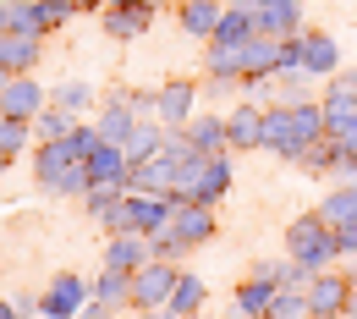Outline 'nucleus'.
Wrapping results in <instances>:
<instances>
[{
	"label": "nucleus",
	"mask_w": 357,
	"mask_h": 319,
	"mask_svg": "<svg viewBox=\"0 0 357 319\" xmlns=\"http://www.w3.org/2000/svg\"><path fill=\"white\" fill-rule=\"evenodd\" d=\"M215 237V215H209V204H171V221L149 237V248H154V259H176L187 248H198V242H209Z\"/></svg>",
	"instance_id": "f257e3e1"
},
{
	"label": "nucleus",
	"mask_w": 357,
	"mask_h": 319,
	"mask_svg": "<svg viewBox=\"0 0 357 319\" xmlns=\"http://www.w3.org/2000/svg\"><path fill=\"white\" fill-rule=\"evenodd\" d=\"M171 204L176 198H165V193H127L105 226H110V237H127V231L132 237H154V231L171 221Z\"/></svg>",
	"instance_id": "f03ea898"
},
{
	"label": "nucleus",
	"mask_w": 357,
	"mask_h": 319,
	"mask_svg": "<svg viewBox=\"0 0 357 319\" xmlns=\"http://www.w3.org/2000/svg\"><path fill=\"white\" fill-rule=\"evenodd\" d=\"M286 253L303 259V265H313V270H324V265L341 253V242H335V231L324 226L319 215H297V221L286 226Z\"/></svg>",
	"instance_id": "7ed1b4c3"
},
{
	"label": "nucleus",
	"mask_w": 357,
	"mask_h": 319,
	"mask_svg": "<svg viewBox=\"0 0 357 319\" xmlns=\"http://www.w3.org/2000/svg\"><path fill=\"white\" fill-rule=\"evenodd\" d=\"M176 281H181V270L176 265H165V259H149L143 270L132 275V309H165L171 303V292H176Z\"/></svg>",
	"instance_id": "20e7f679"
},
{
	"label": "nucleus",
	"mask_w": 357,
	"mask_h": 319,
	"mask_svg": "<svg viewBox=\"0 0 357 319\" xmlns=\"http://www.w3.org/2000/svg\"><path fill=\"white\" fill-rule=\"evenodd\" d=\"M347 303H352V275H335V270L313 275V286H308L313 319H347Z\"/></svg>",
	"instance_id": "39448f33"
},
{
	"label": "nucleus",
	"mask_w": 357,
	"mask_h": 319,
	"mask_svg": "<svg viewBox=\"0 0 357 319\" xmlns=\"http://www.w3.org/2000/svg\"><path fill=\"white\" fill-rule=\"evenodd\" d=\"M275 72H280V39L253 34V39L242 45V83H248V89H264Z\"/></svg>",
	"instance_id": "423d86ee"
},
{
	"label": "nucleus",
	"mask_w": 357,
	"mask_h": 319,
	"mask_svg": "<svg viewBox=\"0 0 357 319\" xmlns=\"http://www.w3.org/2000/svg\"><path fill=\"white\" fill-rule=\"evenodd\" d=\"M83 303H89V286L77 275H55V286L39 297V319H72L83 314Z\"/></svg>",
	"instance_id": "0eeeda50"
},
{
	"label": "nucleus",
	"mask_w": 357,
	"mask_h": 319,
	"mask_svg": "<svg viewBox=\"0 0 357 319\" xmlns=\"http://www.w3.org/2000/svg\"><path fill=\"white\" fill-rule=\"evenodd\" d=\"M264 149H275L280 160H303V138H297V127H291V105H275V110H264Z\"/></svg>",
	"instance_id": "6e6552de"
},
{
	"label": "nucleus",
	"mask_w": 357,
	"mask_h": 319,
	"mask_svg": "<svg viewBox=\"0 0 357 319\" xmlns=\"http://www.w3.org/2000/svg\"><path fill=\"white\" fill-rule=\"evenodd\" d=\"M225 193H231V160H225V154H215V160L198 171V182H192V193H187L181 204H209V209H215Z\"/></svg>",
	"instance_id": "1a4fd4ad"
},
{
	"label": "nucleus",
	"mask_w": 357,
	"mask_h": 319,
	"mask_svg": "<svg viewBox=\"0 0 357 319\" xmlns=\"http://www.w3.org/2000/svg\"><path fill=\"white\" fill-rule=\"evenodd\" d=\"M154 259V248H149V237H110V248H105V270H121V275H137L143 265Z\"/></svg>",
	"instance_id": "9d476101"
},
{
	"label": "nucleus",
	"mask_w": 357,
	"mask_h": 319,
	"mask_svg": "<svg viewBox=\"0 0 357 319\" xmlns=\"http://www.w3.org/2000/svg\"><path fill=\"white\" fill-rule=\"evenodd\" d=\"M225 138H231V149H264V110L259 105H236L231 121H225Z\"/></svg>",
	"instance_id": "9b49d317"
},
{
	"label": "nucleus",
	"mask_w": 357,
	"mask_h": 319,
	"mask_svg": "<svg viewBox=\"0 0 357 319\" xmlns=\"http://www.w3.org/2000/svg\"><path fill=\"white\" fill-rule=\"evenodd\" d=\"M335 66H341V50L330 34H303V72L308 77H335Z\"/></svg>",
	"instance_id": "f8f14e48"
},
{
	"label": "nucleus",
	"mask_w": 357,
	"mask_h": 319,
	"mask_svg": "<svg viewBox=\"0 0 357 319\" xmlns=\"http://www.w3.org/2000/svg\"><path fill=\"white\" fill-rule=\"evenodd\" d=\"M181 143H187V149H198V154H209V160L231 149V138H225V121H220V116H198V121H187Z\"/></svg>",
	"instance_id": "ddd939ff"
},
{
	"label": "nucleus",
	"mask_w": 357,
	"mask_h": 319,
	"mask_svg": "<svg viewBox=\"0 0 357 319\" xmlns=\"http://www.w3.org/2000/svg\"><path fill=\"white\" fill-rule=\"evenodd\" d=\"M39 105H45V89H39V83H28V77H11L6 94H0V110H6V116H17V121H33V116H39Z\"/></svg>",
	"instance_id": "4468645a"
},
{
	"label": "nucleus",
	"mask_w": 357,
	"mask_h": 319,
	"mask_svg": "<svg viewBox=\"0 0 357 319\" xmlns=\"http://www.w3.org/2000/svg\"><path fill=\"white\" fill-rule=\"evenodd\" d=\"M89 171H93V187H99V182H121V187H127L132 160L121 154V143H99V149L89 154Z\"/></svg>",
	"instance_id": "2eb2a0df"
},
{
	"label": "nucleus",
	"mask_w": 357,
	"mask_h": 319,
	"mask_svg": "<svg viewBox=\"0 0 357 319\" xmlns=\"http://www.w3.org/2000/svg\"><path fill=\"white\" fill-rule=\"evenodd\" d=\"M192 99H198V89H192L187 77H176V83H165V89H160V116H165V127H187Z\"/></svg>",
	"instance_id": "dca6fc26"
},
{
	"label": "nucleus",
	"mask_w": 357,
	"mask_h": 319,
	"mask_svg": "<svg viewBox=\"0 0 357 319\" xmlns=\"http://www.w3.org/2000/svg\"><path fill=\"white\" fill-rule=\"evenodd\" d=\"M149 22H154V11H137V6H105V34H110V39H143Z\"/></svg>",
	"instance_id": "f3484780"
},
{
	"label": "nucleus",
	"mask_w": 357,
	"mask_h": 319,
	"mask_svg": "<svg viewBox=\"0 0 357 319\" xmlns=\"http://www.w3.org/2000/svg\"><path fill=\"white\" fill-rule=\"evenodd\" d=\"M132 116H137L132 99H110V105L99 110V138H105V143H127V133L137 127Z\"/></svg>",
	"instance_id": "a211bd4d"
},
{
	"label": "nucleus",
	"mask_w": 357,
	"mask_h": 319,
	"mask_svg": "<svg viewBox=\"0 0 357 319\" xmlns=\"http://www.w3.org/2000/svg\"><path fill=\"white\" fill-rule=\"evenodd\" d=\"M39 61V39L33 34H0V66L6 72H28Z\"/></svg>",
	"instance_id": "6ab92c4d"
},
{
	"label": "nucleus",
	"mask_w": 357,
	"mask_h": 319,
	"mask_svg": "<svg viewBox=\"0 0 357 319\" xmlns=\"http://www.w3.org/2000/svg\"><path fill=\"white\" fill-rule=\"evenodd\" d=\"M253 17H259V34H269V39H291V34H297V0L264 6V11H253Z\"/></svg>",
	"instance_id": "aec40b11"
},
{
	"label": "nucleus",
	"mask_w": 357,
	"mask_h": 319,
	"mask_svg": "<svg viewBox=\"0 0 357 319\" xmlns=\"http://www.w3.org/2000/svg\"><path fill=\"white\" fill-rule=\"evenodd\" d=\"M66 138H72V133H66ZM66 138H61V143H45V149H39V182H45V187H55V177H61V171H66L72 160H83V154H77V149H72Z\"/></svg>",
	"instance_id": "412c9836"
},
{
	"label": "nucleus",
	"mask_w": 357,
	"mask_h": 319,
	"mask_svg": "<svg viewBox=\"0 0 357 319\" xmlns=\"http://www.w3.org/2000/svg\"><path fill=\"white\" fill-rule=\"evenodd\" d=\"M215 22H220V0H181V28L187 34H215Z\"/></svg>",
	"instance_id": "4be33fe9"
},
{
	"label": "nucleus",
	"mask_w": 357,
	"mask_h": 319,
	"mask_svg": "<svg viewBox=\"0 0 357 319\" xmlns=\"http://www.w3.org/2000/svg\"><path fill=\"white\" fill-rule=\"evenodd\" d=\"M93 303H105V309H121V303H132V275L105 270L99 281H93Z\"/></svg>",
	"instance_id": "5701e85b"
},
{
	"label": "nucleus",
	"mask_w": 357,
	"mask_h": 319,
	"mask_svg": "<svg viewBox=\"0 0 357 319\" xmlns=\"http://www.w3.org/2000/svg\"><path fill=\"white\" fill-rule=\"evenodd\" d=\"M160 149H165V133H160V127H143V121H137L132 133H127V143H121V154H127V160H154V154H160Z\"/></svg>",
	"instance_id": "b1692460"
},
{
	"label": "nucleus",
	"mask_w": 357,
	"mask_h": 319,
	"mask_svg": "<svg viewBox=\"0 0 357 319\" xmlns=\"http://www.w3.org/2000/svg\"><path fill=\"white\" fill-rule=\"evenodd\" d=\"M165 309H171V314H181V319H192L198 309H204V281H198V275H181Z\"/></svg>",
	"instance_id": "393cba45"
},
{
	"label": "nucleus",
	"mask_w": 357,
	"mask_h": 319,
	"mask_svg": "<svg viewBox=\"0 0 357 319\" xmlns=\"http://www.w3.org/2000/svg\"><path fill=\"white\" fill-rule=\"evenodd\" d=\"M259 319H313L308 292H275V297H269V309Z\"/></svg>",
	"instance_id": "a878e982"
},
{
	"label": "nucleus",
	"mask_w": 357,
	"mask_h": 319,
	"mask_svg": "<svg viewBox=\"0 0 357 319\" xmlns=\"http://www.w3.org/2000/svg\"><path fill=\"white\" fill-rule=\"evenodd\" d=\"M324 105H335V110H357V72H335L330 89H324Z\"/></svg>",
	"instance_id": "bb28decb"
},
{
	"label": "nucleus",
	"mask_w": 357,
	"mask_h": 319,
	"mask_svg": "<svg viewBox=\"0 0 357 319\" xmlns=\"http://www.w3.org/2000/svg\"><path fill=\"white\" fill-rule=\"evenodd\" d=\"M66 133H72V116H66L61 105H50V110H39V138H45V143H61Z\"/></svg>",
	"instance_id": "cd10ccee"
},
{
	"label": "nucleus",
	"mask_w": 357,
	"mask_h": 319,
	"mask_svg": "<svg viewBox=\"0 0 357 319\" xmlns=\"http://www.w3.org/2000/svg\"><path fill=\"white\" fill-rule=\"evenodd\" d=\"M22 143H28V121L6 116V121H0V154H6V160H17V149H22Z\"/></svg>",
	"instance_id": "c85d7f7f"
},
{
	"label": "nucleus",
	"mask_w": 357,
	"mask_h": 319,
	"mask_svg": "<svg viewBox=\"0 0 357 319\" xmlns=\"http://www.w3.org/2000/svg\"><path fill=\"white\" fill-rule=\"evenodd\" d=\"M93 94H89V83H66V89L55 94V105H61V110H66V116H72V110H83V105H89Z\"/></svg>",
	"instance_id": "c756f323"
},
{
	"label": "nucleus",
	"mask_w": 357,
	"mask_h": 319,
	"mask_svg": "<svg viewBox=\"0 0 357 319\" xmlns=\"http://www.w3.org/2000/svg\"><path fill=\"white\" fill-rule=\"evenodd\" d=\"M335 242H341V253H357V221H352V226H341V231H335Z\"/></svg>",
	"instance_id": "7c9ffc66"
},
{
	"label": "nucleus",
	"mask_w": 357,
	"mask_h": 319,
	"mask_svg": "<svg viewBox=\"0 0 357 319\" xmlns=\"http://www.w3.org/2000/svg\"><path fill=\"white\" fill-rule=\"evenodd\" d=\"M0 319H28V297H17V303H0Z\"/></svg>",
	"instance_id": "2f4dec72"
},
{
	"label": "nucleus",
	"mask_w": 357,
	"mask_h": 319,
	"mask_svg": "<svg viewBox=\"0 0 357 319\" xmlns=\"http://www.w3.org/2000/svg\"><path fill=\"white\" fill-rule=\"evenodd\" d=\"M116 309H105V303H83V319H110Z\"/></svg>",
	"instance_id": "473e14b6"
},
{
	"label": "nucleus",
	"mask_w": 357,
	"mask_h": 319,
	"mask_svg": "<svg viewBox=\"0 0 357 319\" xmlns=\"http://www.w3.org/2000/svg\"><path fill=\"white\" fill-rule=\"evenodd\" d=\"M99 6H110V0H72V11H99Z\"/></svg>",
	"instance_id": "72a5a7b5"
},
{
	"label": "nucleus",
	"mask_w": 357,
	"mask_h": 319,
	"mask_svg": "<svg viewBox=\"0 0 357 319\" xmlns=\"http://www.w3.org/2000/svg\"><path fill=\"white\" fill-rule=\"evenodd\" d=\"M110 6H137V11H154V0H110Z\"/></svg>",
	"instance_id": "f704fd0d"
},
{
	"label": "nucleus",
	"mask_w": 357,
	"mask_h": 319,
	"mask_svg": "<svg viewBox=\"0 0 357 319\" xmlns=\"http://www.w3.org/2000/svg\"><path fill=\"white\" fill-rule=\"evenodd\" d=\"M143 319H181V314H171V309H149Z\"/></svg>",
	"instance_id": "c9c22d12"
},
{
	"label": "nucleus",
	"mask_w": 357,
	"mask_h": 319,
	"mask_svg": "<svg viewBox=\"0 0 357 319\" xmlns=\"http://www.w3.org/2000/svg\"><path fill=\"white\" fill-rule=\"evenodd\" d=\"M347 319H357V286H352V303H347Z\"/></svg>",
	"instance_id": "e433bc0d"
},
{
	"label": "nucleus",
	"mask_w": 357,
	"mask_h": 319,
	"mask_svg": "<svg viewBox=\"0 0 357 319\" xmlns=\"http://www.w3.org/2000/svg\"><path fill=\"white\" fill-rule=\"evenodd\" d=\"M248 6H253V11H264V6H280V0H248Z\"/></svg>",
	"instance_id": "4c0bfd02"
},
{
	"label": "nucleus",
	"mask_w": 357,
	"mask_h": 319,
	"mask_svg": "<svg viewBox=\"0 0 357 319\" xmlns=\"http://www.w3.org/2000/svg\"><path fill=\"white\" fill-rule=\"evenodd\" d=\"M6 83H11V72H6V66H0V94H6Z\"/></svg>",
	"instance_id": "58836bf2"
},
{
	"label": "nucleus",
	"mask_w": 357,
	"mask_h": 319,
	"mask_svg": "<svg viewBox=\"0 0 357 319\" xmlns=\"http://www.w3.org/2000/svg\"><path fill=\"white\" fill-rule=\"evenodd\" d=\"M347 154H352V165H357V143H347Z\"/></svg>",
	"instance_id": "ea45409f"
},
{
	"label": "nucleus",
	"mask_w": 357,
	"mask_h": 319,
	"mask_svg": "<svg viewBox=\"0 0 357 319\" xmlns=\"http://www.w3.org/2000/svg\"><path fill=\"white\" fill-rule=\"evenodd\" d=\"M0 171H6V154H0Z\"/></svg>",
	"instance_id": "a19ab883"
}]
</instances>
